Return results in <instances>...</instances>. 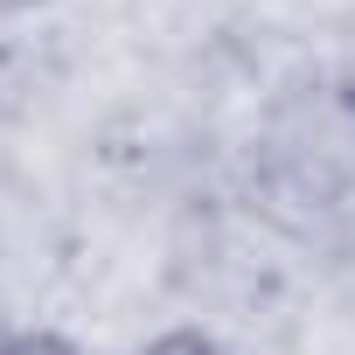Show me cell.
Instances as JSON below:
<instances>
[{
  "mask_svg": "<svg viewBox=\"0 0 355 355\" xmlns=\"http://www.w3.org/2000/svg\"><path fill=\"white\" fill-rule=\"evenodd\" d=\"M15 355H84V348H70L63 334H15Z\"/></svg>",
  "mask_w": 355,
  "mask_h": 355,
  "instance_id": "cell-3",
  "label": "cell"
},
{
  "mask_svg": "<svg viewBox=\"0 0 355 355\" xmlns=\"http://www.w3.org/2000/svg\"><path fill=\"white\" fill-rule=\"evenodd\" d=\"M139 355H230V348H223V341H209V334H196V327H174V334L146 341Z\"/></svg>",
  "mask_w": 355,
  "mask_h": 355,
  "instance_id": "cell-2",
  "label": "cell"
},
{
  "mask_svg": "<svg viewBox=\"0 0 355 355\" xmlns=\"http://www.w3.org/2000/svg\"><path fill=\"white\" fill-rule=\"evenodd\" d=\"M0 355H15V334H0Z\"/></svg>",
  "mask_w": 355,
  "mask_h": 355,
  "instance_id": "cell-5",
  "label": "cell"
},
{
  "mask_svg": "<svg viewBox=\"0 0 355 355\" xmlns=\"http://www.w3.org/2000/svg\"><path fill=\"white\" fill-rule=\"evenodd\" d=\"M265 189L272 202L327 223L355 209V77L300 84L265 125Z\"/></svg>",
  "mask_w": 355,
  "mask_h": 355,
  "instance_id": "cell-1",
  "label": "cell"
},
{
  "mask_svg": "<svg viewBox=\"0 0 355 355\" xmlns=\"http://www.w3.org/2000/svg\"><path fill=\"white\" fill-rule=\"evenodd\" d=\"M21 8H35V0H0V15H21Z\"/></svg>",
  "mask_w": 355,
  "mask_h": 355,
  "instance_id": "cell-4",
  "label": "cell"
}]
</instances>
